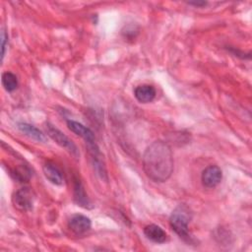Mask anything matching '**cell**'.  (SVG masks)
I'll return each mask as SVG.
<instances>
[{
    "instance_id": "6da1fadb",
    "label": "cell",
    "mask_w": 252,
    "mask_h": 252,
    "mask_svg": "<svg viewBox=\"0 0 252 252\" xmlns=\"http://www.w3.org/2000/svg\"><path fill=\"white\" fill-rule=\"evenodd\" d=\"M174 161L171 148L163 141H155L145 151L143 169L155 182H165L173 172Z\"/></svg>"
},
{
    "instance_id": "7a4b0ae2",
    "label": "cell",
    "mask_w": 252,
    "mask_h": 252,
    "mask_svg": "<svg viewBox=\"0 0 252 252\" xmlns=\"http://www.w3.org/2000/svg\"><path fill=\"white\" fill-rule=\"evenodd\" d=\"M192 218L191 209L185 204H180L172 211L169 218V224L179 237L189 238V223Z\"/></svg>"
},
{
    "instance_id": "3957f363",
    "label": "cell",
    "mask_w": 252,
    "mask_h": 252,
    "mask_svg": "<svg viewBox=\"0 0 252 252\" xmlns=\"http://www.w3.org/2000/svg\"><path fill=\"white\" fill-rule=\"evenodd\" d=\"M35 200V194L30 187L18 189L12 196L14 207L21 212H29L32 209Z\"/></svg>"
},
{
    "instance_id": "277c9868",
    "label": "cell",
    "mask_w": 252,
    "mask_h": 252,
    "mask_svg": "<svg viewBox=\"0 0 252 252\" xmlns=\"http://www.w3.org/2000/svg\"><path fill=\"white\" fill-rule=\"evenodd\" d=\"M46 131L48 136L55 141L61 148H63L64 150H66L69 154H71L73 157L78 158L79 157V151L77 146L72 142V140H70L64 133H62L59 129H57L56 127H54L51 124H47L46 125Z\"/></svg>"
},
{
    "instance_id": "5b68a950",
    "label": "cell",
    "mask_w": 252,
    "mask_h": 252,
    "mask_svg": "<svg viewBox=\"0 0 252 252\" xmlns=\"http://www.w3.org/2000/svg\"><path fill=\"white\" fill-rule=\"evenodd\" d=\"M69 229L77 235H83L87 233L92 227L91 219L81 214L73 215L68 220Z\"/></svg>"
},
{
    "instance_id": "8992f818",
    "label": "cell",
    "mask_w": 252,
    "mask_h": 252,
    "mask_svg": "<svg viewBox=\"0 0 252 252\" xmlns=\"http://www.w3.org/2000/svg\"><path fill=\"white\" fill-rule=\"evenodd\" d=\"M222 179V171L218 165L207 166L201 175V181L207 188L217 187Z\"/></svg>"
},
{
    "instance_id": "52a82bcc",
    "label": "cell",
    "mask_w": 252,
    "mask_h": 252,
    "mask_svg": "<svg viewBox=\"0 0 252 252\" xmlns=\"http://www.w3.org/2000/svg\"><path fill=\"white\" fill-rule=\"evenodd\" d=\"M67 126H68L69 130H71L73 133H75L76 135L83 138L85 140V142L88 144L89 148L96 147L94 132L90 128L84 126L82 123L77 122L75 120H67Z\"/></svg>"
},
{
    "instance_id": "ba28073f",
    "label": "cell",
    "mask_w": 252,
    "mask_h": 252,
    "mask_svg": "<svg viewBox=\"0 0 252 252\" xmlns=\"http://www.w3.org/2000/svg\"><path fill=\"white\" fill-rule=\"evenodd\" d=\"M42 170L45 178L50 183L58 186L63 184L64 177H63L62 171L59 169V167L55 163L51 161H46L42 166Z\"/></svg>"
},
{
    "instance_id": "9c48e42d",
    "label": "cell",
    "mask_w": 252,
    "mask_h": 252,
    "mask_svg": "<svg viewBox=\"0 0 252 252\" xmlns=\"http://www.w3.org/2000/svg\"><path fill=\"white\" fill-rule=\"evenodd\" d=\"M157 94L156 89L151 85H140L135 88L134 95L141 103H148L155 99Z\"/></svg>"
},
{
    "instance_id": "30bf717a",
    "label": "cell",
    "mask_w": 252,
    "mask_h": 252,
    "mask_svg": "<svg viewBox=\"0 0 252 252\" xmlns=\"http://www.w3.org/2000/svg\"><path fill=\"white\" fill-rule=\"evenodd\" d=\"M144 234L146 237L155 243H163L166 240V232L157 224H148L144 228Z\"/></svg>"
},
{
    "instance_id": "8fae6325",
    "label": "cell",
    "mask_w": 252,
    "mask_h": 252,
    "mask_svg": "<svg viewBox=\"0 0 252 252\" xmlns=\"http://www.w3.org/2000/svg\"><path fill=\"white\" fill-rule=\"evenodd\" d=\"M18 129L24 133L25 135H27L28 137L37 141V142H42L44 143L46 141V137L45 135L39 130L37 129L35 126L31 125L29 123H25V122H21L18 124Z\"/></svg>"
},
{
    "instance_id": "7c38bea8",
    "label": "cell",
    "mask_w": 252,
    "mask_h": 252,
    "mask_svg": "<svg viewBox=\"0 0 252 252\" xmlns=\"http://www.w3.org/2000/svg\"><path fill=\"white\" fill-rule=\"evenodd\" d=\"M74 200L79 206L83 208H90L91 206V201L85 192L83 184L78 179H75L74 182Z\"/></svg>"
},
{
    "instance_id": "4fadbf2b",
    "label": "cell",
    "mask_w": 252,
    "mask_h": 252,
    "mask_svg": "<svg viewBox=\"0 0 252 252\" xmlns=\"http://www.w3.org/2000/svg\"><path fill=\"white\" fill-rule=\"evenodd\" d=\"M12 176L20 182H27L31 179L32 173L28 165L20 164L12 170Z\"/></svg>"
},
{
    "instance_id": "5bb4252c",
    "label": "cell",
    "mask_w": 252,
    "mask_h": 252,
    "mask_svg": "<svg viewBox=\"0 0 252 252\" xmlns=\"http://www.w3.org/2000/svg\"><path fill=\"white\" fill-rule=\"evenodd\" d=\"M1 81H2V85H3L4 89L7 92H13L18 87L17 76L15 74H13L12 72H4L2 74Z\"/></svg>"
},
{
    "instance_id": "9a60e30c",
    "label": "cell",
    "mask_w": 252,
    "mask_h": 252,
    "mask_svg": "<svg viewBox=\"0 0 252 252\" xmlns=\"http://www.w3.org/2000/svg\"><path fill=\"white\" fill-rule=\"evenodd\" d=\"M8 41V35L4 30L1 31V60L3 61L6 53V42Z\"/></svg>"
},
{
    "instance_id": "2e32d148",
    "label": "cell",
    "mask_w": 252,
    "mask_h": 252,
    "mask_svg": "<svg viewBox=\"0 0 252 252\" xmlns=\"http://www.w3.org/2000/svg\"><path fill=\"white\" fill-rule=\"evenodd\" d=\"M187 4L195 7H204L207 5V2L206 1H190V2H187Z\"/></svg>"
}]
</instances>
